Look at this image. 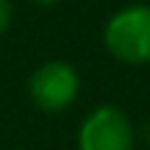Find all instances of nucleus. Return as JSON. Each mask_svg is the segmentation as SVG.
Returning a JSON list of instances; mask_svg holds the SVG:
<instances>
[{
	"instance_id": "1",
	"label": "nucleus",
	"mask_w": 150,
	"mask_h": 150,
	"mask_svg": "<svg viewBox=\"0 0 150 150\" xmlns=\"http://www.w3.org/2000/svg\"><path fill=\"white\" fill-rule=\"evenodd\" d=\"M103 45L120 64H150V3H128L106 20Z\"/></svg>"
},
{
	"instance_id": "2",
	"label": "nucleus",
	"mask_w": 150,
	"mask_h": 150,
	"mask_svg": "<svg viewBox=\"0 0 150 150\" xmlns=\"http://www.w3.org/2000/svg\"><path fill=\"white\" fill-rule=\"evenodd\" d=\"M81 92V75L70 61H45L28 78V95L36 108L47 114H59L70 108L78 100Z\"/></svg>"
},
{
	"instance_id": "3",
	"label": "nucleus",
	"mask_w": 150,
	"mask_h": 150,
	"mask_svg": "<svg viewBox=\"0 0 150 150\" xmlns=\"http://www.w3.org/2000/svg\"><path fill=\"white\" fill-rule=\"evenodd\" d=\"M78 150H134L131 117L117 106H97L81 122Z\"/></svg>"
},
{
	"instance_id": "4",
	"label": "nucleus",
	"mask_w": 150,
	"mask_h": 150,
	"mask_svg": "<svg viewBox=\"0 0 150 150\" xmlns=\"http://www.w3.org/2000/svg\"><path fill=\"white\" fill-rule=\"evenodd\" d=\"M11 20H14V6H11V0H0V36L11 28Z\"/></svg>"
},
{
	"instance_id": "5",
	"label": "nucleus",
	"mask_w": 150,
	"mask_h": 150,
	"mask_svg": "<svg viewBox=\"0 0 150 150\" xmlns=\"http://www.w3.org/2000/svg\"><path fill=\"white\" fill-rule=\"evenodd\" d=\"M33 6H42V8H50V6H56V3H61V0H31Z\"/></svg>"
}]
</instances>
